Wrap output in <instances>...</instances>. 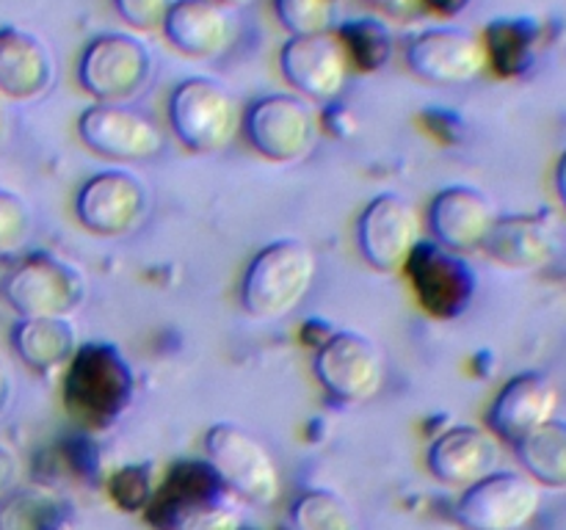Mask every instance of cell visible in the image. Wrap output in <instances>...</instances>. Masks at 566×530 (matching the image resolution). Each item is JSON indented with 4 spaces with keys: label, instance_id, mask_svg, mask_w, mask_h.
<instances>
[{
    "label": "cell",
    "instance_id": "836d02e7",
    "mask_svg": "<svg viewBox=\"0 0 566 530\" xmlns=\"http://www.w3.org/2000/svg\"><path fill=\"white\" fill-rule=\"evenodd\" d=\"M423 125L429 127L431 136L442 138V141H459L462 138V119L451 114L448 108H429L423 114Z\"/></svg>",
    "mask_w": 566,
    "mask_h": 530
},
{
    "label": "cell",
    "instance_id": "4316f807",
    "mask_svg": "<svg viewBox=\"0 0 566 530\" xmlns=\"http://www.w3.org/2000/svg\"><path fill=\"white\" fill-rule=\"evenodd\" d=\"M343 50L348 55V66L359 72H376L392 59V33L385 22L374 17H357L337 28Z\"/></svg>",
    "mask_w": 566,
    "mask_h": 530
},
{
    "label": "cell",
    "instance_id": "e575fe53",
    "mask_svg": "<svg viewBox=\"0 0 566 530\" xmlns=\"http://www.w3.org/2000/svg\"><path fill=\"white\" fill-rule=\"evenodd\" d=\"M379 11H385L387 17H396V20H412L423 11V0H370Z\"/></svg>",
    "mask_w": 566,
    "mask_h": 530
},
{
    "label": "cell",
    "instance_id": "30bf717a",
    "mask_svg": "<svg viewBox=\"0 0 566 530\" xmlns=\"http://www.w3.org/2000/svg\"><path fill=\"white\" fill-rule=\"evenodd\" d=\"M315 379L340 403H363L379 392L385 381V359L379 346L359 331L337 329L315 351Z\"/></svg>",
    "mask_w": 566,
    "mask_h": 530
},
{
    "label": "cell",
    "instance_id": "9c48e42d",
    "mask_svg": "<svg viewBox=\"0 0 566 530\" xmlns=\"http://www.w3.org/2000/svg\"><path fill=\"white\" fill-rule=\"evenodd\" d=\"M420 307L440 320H453L473 304L479 276L459 252L437 241H420L403 263Z\"/></svg>",
    "mask_w": 566,
    "mask_h": 530
},
{
    "label": "cell",
    "instance_id": "d6a6232c",
    "mask_svg": "<svg viewBox=\"0 0 566 530\" xmlns=\"http://www.w3.org/2000/svg\"><path fill=\"white\" fill-rule=\"evenodd\" d=\"M241 528V513L232 508V502L216 500L210 506L199 508L191 517L182 519L177 530H238Z\"/></svg>",
    "mask_w": 566,
    "mask_h": 530
},
{
    "label": "cell",
    "instance_id": "4fadbf2b",
    "mask_svg": "<svg viewBox=\"0 0 566 530\" xmlns=\"http://www.w3.org/2000/svg\"><path fill=\"white\" fill-rule=\"evenodd\" d=\"M407 64L434 86H462L484 72V44L475 33L453 25L426 28L407 44Z\"/></svg>",
    "mask_w": 566,
    "mask_h": 530
},
{
    "label": "cell",
    "instance_id": "5bb4252c",
    "mask_svg": "<svg viewBox=\"0 0 566 530\" xmlns=\"http://www.w3.org/2000/svg\"><path fill=\"white\" fill-rule=\"evenodd\" d=\"M77 132L92 152L111 160H147L164 147L158 125L119 103H97L83 110Z\"/></svg>",
    "mask_w": 566,
    "mask_h": 530
},
{
    "label": "cell",
    "instance_id": "44dd1931",
    "mask_svg": "<svg viewBox=\"0 0 566 530\" xmlns=\"http://www.w3.org/2000/svg\"><path fill=\"white\" fill-rule=\"evenodd\" d=\"M164 33L182 55L213 59L232 42V17L219 0H175Z\"/></svg>",
    "mask_w": 566,
    "mask_h": 530
},
{
    "label": "cell",
    "instance_id": "cb8c5ba5",
    "mask_svg": "<svg viewBox=\"0 0 566 530\" xmlns=\"http://www.w3.org/2000/svg\"><path fill=\"white\" fill-rule=\"evenodd\" d=\"M539 42L542 25L531 17H497L481 36L486 66H492L501 77L525 75L534 66Z\"/></svg>",
    "mask_w": 566,
    "mask_h": 530
},
{
    "label": "cell",
    "instance_id": "7a4b0ae2",
    "mask_svg": "<svg viewBox=\"0 0 566 530\" xmlns=\"http://www.w3.org/2000/svg\"><path fill=\"white\" fill-rule=\"evenodd\" d=\"M315 268V254L304 241L282 237L269 243L247 265L241 282L243 309L260 320L285 318L307 298Z\"/></svg>",
    "mask_w": 566,
    "mask_h": 530
},
{
    "label": "cell",
    "instance_id": "b9f144b4",
    "mask_svg": "<svg viewBox=\"0 0 566 530\" xmlns=\"http://www.w3.org/2000/svg\"><path fill=\"white\" fill-rule=\"evenodd\" d=\"M6 136V105H3V94H0V141Z\"/></svg>",
    "mask_w": 566,
    "mask_h": 530
},
{
    "label": "cell",
    "instance_id": "f546056e",
    "mask_svg": "<svg viewBox=\"0 0 566 530\" xmlns=\"http://www.w3.org/2000/svg\"><path fill=\"white\" fill-rule=\"evenodd\" d=\"M337 0H274V11L291 36L332 31Z\"/></svg>",
    "mask_w": 566,
    "mask_h": 530
},
{
    "label": "cell",
    "instance_id": "7bdbcfd3",
    "mask_svg": "<svg viewBox=\"0 0 566 530\" xmlns=\"http://www.w3.org/2000/svg\"><path fill=\"white\" fill-rule=\"evenodd\" d=\"M219 3H224V6H249L252 0H219Z\"/></svg>",
    "mask_w": 566,
    "mask_h": 530
},
{
    "label": "cell",
    "instance_id": "5b68a950",
    "mask_svg": "<svg viewBox=\"0 0 566 530\" xmlns=\"http://www.w3.org/2000/svg\"><path fill=\"white\" fill-rule=\"evenodd\" d=\"M153 66V50L142 39L108 31L86 44L77 64V81L99 103L122 105L147 88Z\"/></svg>",
    "mask_w": 566,
    "mask_h": 530
},
{
    "label": "cell",
    "instance_id": "1f68e13d",
    "mask_svg": "<svg viewBox=\"0 0 566 530\" xmlns=\"http://www.w3.org/2000/svg\"><path fill=\"white\" fill-rule=\"evenodd\" d=\"M171 3L175 0H114V9L127 25L138 31H153V28H164Z\"/></svg>",
    "mask_w": 566,
    "mask_h": 530
},
{
    "label": "cell",
    "instance_id": "277c9868",
    "mask_svg": "<svg viewBox=\"0 0 566 530\" xmlns=\"http://www.w3.org/2000/svg\"><path fill=\"white\" fill-rule=\"evenodd\" d=\"M205 453L232 495L254 506H271L280 497V469L252 431L235 423H216L205 434Z\"/></svg>",
    "mask_w": 566,
    "mask_h": 530
},
{
    "label": "cell",
    "instance_id": "2e32d148",
    "mask_svg": "<svg viewBox=\"0 0 566 530\" xmlns=\"http://www.w3.org/2000/svg\"><path fill=\"white\" fill-rule=\"evenodd\" d=\"M558 390L547 375L536 370L512 375L506 384L497 390L490 412H486V425L495 439L517 445L525 436L534 434L545 423L556 417Z\"/></svg>",
    "mask_w": 566,
    "mask_h": 530
},
{
    "label": "cell",
    "instance_id": "8fae6325",
    "mask_svg": "<svg viewBox=\"0 0 566 530\" xmlns=\"http://www.w3.org/2000/svg\"><path fill=\"white\" fill-rule=\"evenodd\" d=\"M149 210V188L130 169H108L88 177L77 191L75 213L88 232L103 237L127 235Z\"/></svg>",
    "mask_w": 566,
    "mask_h": 530
},
{
    "label": "cell",
    "instance_id": "d590c367",
    "mask_svg": "<svg viewBox=\"0 0 566 530\" xmlns=\"http://www.w3.org/2000/svg\"><path fill=\"white\" fill-rule=\"evenodd\" d=\"M329 108L324 110V125L329 127L335 136H352L354 130V121H352V114H348V108H340V105L335 103H326Z\"/></svg>",
    "mask_w": 566,
    "mask_h": 530
},
{
    "label": "cell",
    "instance_id": "d6986e66",
    "mask_svg": "<svg viewBox=\"0 0 566 530\" xmlns=\"http://www.w3.org/2000/svg\"><path fill=\"white\" fill-rule=\"evenodd\" d=\"M501 451L497 439L479 425H453L442 431L429 447V473L446 486H464L495 473Z\"/></svg>",
    "mask_w": 566,
    "mask_h": 530
},
{
    "label": "cell",
    "instance_id": "603a6c76",
    "mask_svg": "<svg viewBox=\"0 0 566 530\" xmlns=\"http://www.w3.org/2000/svg\"><path fill=\"white\" fill-rule=\"evenodd\" d=\"M11 348L33 373H55L75 357V326L70 318H20L11 329Z\"/></svg>",
    "mask_w": 566,
    "mask_h": 530
},
{
    "label": "cell",
    "instance_id": "ba28073f",
    "mask_svg": "<svg viewBox=\"0 0 566 530\" xmlns=\"http://www.w3.org/2000/svg\"><path fill=\"white\" fill-rule=\"evenodd\" d=\"M243 136L254 152L274 163H293L310 155L318 125L310 103L298 94H265L243 114Z\"/></svg>",
    "mask_w": 566,
    "mask_h": 530
},
{
    "label": "cell",
    "instance_id": "52a82bcc",
    "mask_svg": "<svg viewBox=\"0 0 566 530\" xmlns=\"http://www.w3.org/2000/svg\"><path fill=\"white\" fill-rule=\"evenodd\" d=\"M542 486L525 473L495 469L470 484L457 502L464 530H523L539 513Z\"/></svg>",
    "mask_w": 566,
    "mask_h": 530
},
{
    "label": "cell",
    "instance_id": "60d3db41",
    "mask_svg": "<svg viewBox=\"0 0 566 530\" xmlns=\"http://www.w3.org/2000/svg\"><path fill=\"white\" fill-rule=\"evenodd\" d=\"M556 191H558V199H562V204L566 208V149L556 163Z\"/></svg>",
    "mask_w": 566,
    "mask_h": 530
},
{
    "label": "cell",
    "instance_id": "9a60e30c",
    "mask_svg": "<svg viewBox=\"0 0 566 530\" xmlns=\"http://www.w3.org/2000/svg\"><path fill=\"white\" fill-rule=\"evenodd\" d=\"M280 70L304 97L335 103L348 77V55L335 31L291 36L282 44Z\"/></svg>",
    "mask_w": 566,
    "mask_h": 530
},
{
    "label": "cell",
    "instance_id": "f35d334b",
    "mask_svg": "<svg viewBox=\"0 0 566 530\" xmlns=\"http://www.w3.org/2000/svg\"><path fill=\"white\" fill-rule=\"evenodd\" d=\"M470 6V0H423V9L434 11L440 17H457Z\"/></svg>",
    "mask_w": 566,
    "mask_h": 530
},
{
    "label": "cell",
    "instance_id": "8d00e7d4",
    "mask_svg": "<svg viewBox=\"0 0 566 530\" xmlns=\"http://www.w3.org/2000/svg\"><path fill=\"white\" fill-rule=\"evenodd\" d=\"M337 329H332L329 324H326V320H321V318H310L307 324L302 326V340L307 342L310 348H315V351H318L321 346H324L326 340H329L332 335H335Z\"/></svg>",
    "mask_w": 566,
    "mask_h": 530
},
{
    "label": "cell",
    "instance_id": "d4e9b609",
    "mask_svg": "<svg viewBox=\"0 0 566 530\" xmlns=\"http://www.w3.org/2000/svg\"><path fill=\"white\" fill-rule=\"evenodd\" d=\"M72 506L44 486L11 489L0 500V530H66Z\"/></svg>",
    "mask_w": 566,
    "mask_h": 530
},
{
    "label": "cell",
    "instance_id": "7c38bea8",
    "mask_svg": "<svg viewBox=\"0 0 566 530\" xmlns=\"http://www.w3.org/2000/svg\"><path fill=\"white\" fill-rule=\"evenodd\" d=\"M418 243L420 215L409 199L398 193H379L365 204L357 221V246L365 263L390 274V271L403 268Z\"/></svg>",
    "mask_w": 566,
    "mask_h": 530
},
{
    "label": "cell",
    "instance_id": "83f0119b",
    "mask_svg": "<svg viewBox=\"0 0 566 530\" xmlns=\"http://www.w3.org/2000/svg\"><path fill=\"white\" fill-rule=\"evenodd\" d=\"M296 530H363L352 502L329 489H310L291 508Z\"/></svg>",
    "mask_w": 566,
    "mask_h": 530
},
{
    "label": "cell",
    "instance_id": "8992f818",
    "mask_svg": "<svg viewBox=\"0 0 566 530\" xmlns=\"http://www.w3.org/2000/svg\"><path fill=\"white\" fill-rule=\"evenodd\" d=\"M169 121L191 152H216L235 136L238 103L216 77H188L171 92Z\"/></svg>",
    "mask_w": 566,
    "mask_h": 530
},
{
    "label": "cell",
    "instance_id": "ffe728a7",
    "mask_svg": "<svg viewBox=\"0 0 566 530\" xmlns=\"http://www.w3.org/2000/svg\"><path fill=\"white\" fill-rule=\"evenodd\" d=\"M481 248L506 268H539L553 257V248H556L553 215L547 210L497 215Z\"/></svg>",
    "mask_w": 566,
    "mask_h": 530
},
{
    "label": "cell",
    "instance_id": "ee69618b",
    "mask_svg": "<svg viewBox=\"0 0 566 530\" xmlns=\"http://www.w3.org/2000/svg\"><path fill=\"white\" fill-rule=\"evenodd\" d=\"M238 530H254V528H243V524H241V528H238Z\"/></svg>",
    "mask_w": 566,
    "mask_h": 530
},
{
    "label": "cell",
    "instance_id": "ac0fdd59",
    "mask_svg": "<svg viewBox=\"0 0 566 530\" xmlns=\"http://www.w3.org/2000/svg\"><path fill=\"white\" fill-rule=\"evenodd\" d=\"M495 221V204L475 186L442 188L429 204V226L437 243L459 254L479 248Z\"/></svg>",
    "mask_w": 566,
    "mask_h": 530
},
{
    "label": "cell",
    "instance_id": "484cf974",
    "mask_svg": "<svg viewBox=\"0 0 566 530\" xmlns=\"http://www.w3.org/2000/svg\"><path fill=\"white\" fill-rule=\"evenodd\" d=\"M525 475L547 489H566V420L553 417L514 445Z\"/></svg>",
    "mask_w": 566,
    "mask_h": 530
},
{
    "label": "cell",
    "instance_id": "3957f363",
    "mask_svg": "<svg viewBox=\"0 0 566 530\" xmlns=\"http://www.w3.org/2000/svg\"><path fill=\"white\" fill-rule=\"evenodd\" d=\"M86 276L53 252H31L0 279V296L20 318H66L86 298Z\"/></svg>",
    "mask_w": 566,
    "mask_h": 530
},
{
    "label": "cell",
    "instance_id": "6da1fadb",
    "mask_svg": "<svg viewBox=\"0 0 566 530\" xmlns=\"http://www.w3.org/2000/svg\"><path fill=\"white\" fill-rule=\"evenodd\" d=\"M136 373L114 342L77 346L64 373V406L86 428H111L130 409Z\"/></svg>",
    "mask_w": 566,
    "mask_h": 530
},
{
    "label": "cell",
    "instance_id": "f1b7e54d",
    "mask_svg": "<svg viewBox=\"0 0 566 530\" xmlns=\"http://www.w3.org/2000/svg\"><path fill=\"white\" fill-rule=\"evenodd\" d=\"M108 495L111 500L116 502L119 511H144L153 500L155 489V467L149 462H138V464H125V467L116 469L114 475L108 478Z\"/></svg>",
    "mask_w": 566,
    "mask_h": 530
},
{
    "label": "cell",
    "instance_id": "4dcf8cb0",
    "mask_svg": "<svg viewBox=\"0 0 566 530\" xmlns=\"http://www.w3.org/2000/svg\"><path fill=\"white\" fill-rule=\"evenodd\" d=\"M31 235V208L25 199L0 188V254H9Z\"/></svg>",
    "mask_w": 566,
    "mask_h": 530
},
{
    "label": "cell",
    "instance_id": "ab89813d",
    "mask_svg": "<svg viewBox=\"0 0 566 530\" xmlns=\"http://www.w3.org/2000/svg\"><path fill=\"white\" fill-rule=\"evenodd\" d=\"M9 401H11V375H9V368L0 362V414L6 412Z\"/></svg>",
    "mask_w": 566,
    "mask_h": 530
},
{
    "label": "cell",
    "instance_id": "e0dca14e",
    "mask_svg": "<svg viewBox=\"0 0 566 530\" xmlns=\"http://www.w3.org/2000/svg\"><path fill=\"white\" fill-rule=\"evenodd\" d=\"M227 489L210 462L180 458L169 467L166 478L155 489L153 500L144 508V517L155 530H177V524L199 508L224 500Z\"/></svg>",
    "mask_w": 566,
    "mask_h": 530
},
{
    "label": "cell",
    "instance_id": "7402d4cb",
    "mask_svg": "<svg viewBox=\"0 0 566 530\" xmlns=\"http://www.w3.org/2000/svg\"><path fill=\"white\" fill-rule=\"evenodd\" d=\"M50 47L25 28H0V94L11 99H33L53 83Z\"/></svg>",
    "mask_w": 566,
    "mask_h": 530
},
{
    "label": "cell",
    "instance_id": "74e56055",
    "mask_svg": "<svg viewBox=\"0 0 566 530\" xmlns=\"http://www.w3.org/2000/svg\"><path fill=\"white\" fill-rule=\"evenodd\" d=\"M17 462L6 447H0V500L9 495L11 489H17Z\"/></svg>",
    "mask_w": 566,
    "mask_h": 530
}]
</instances>
